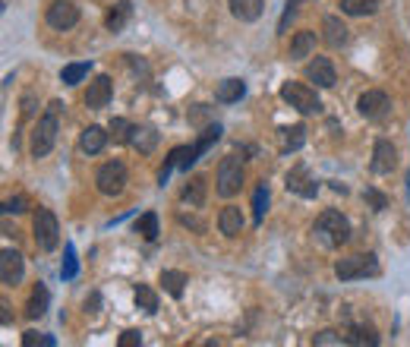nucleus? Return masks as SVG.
Returning <instances> with one entry per match:
<instances>
[{
  "instance_id": "nucleus-1",
  "label": "nucleus",
  "mask_w": 410,
  "mask_h": 347,
  "mask_svg": "<svg viewBox=\"0 0 410 347\" xmlns=\"http://www.w3.org/2000/svg\"><path fill=\"white\" fill-rule=\"evenodd\" d=\"M312 234H316V240L322 247L335 249V247H344V243L350 240V221L341 215V212L335 209H325L322 215L316 218V227H312Z\"/></svg>"
},
{
  "instance_id": "nucleus-2",
  "label": "nucleus",
  "mask_w": 410,
  "mask_h": 347,
  "mask_svg": "<svg viewBox=\"0 0 410 347\" xmlns=\"http://www.w3.org/2000/svg\"><path fill=\"white\" fill-rule=\"evenodd\" d=\"M32 237H35V247L45 249V253L57 249V243H61V224H57V215L51 209H38V212H35Z\"/></svg>"
},
{
  "instance_id": "nucleus-3",
  "label": "nucleus",
  "mask_w": 410,
  "mask_h": 347,
  "mask_svg": "<svg viewBox=\"0 0 410 347\" xmlns=\"http://www.w3.org/2000/svg\"><path fill=\"white\" fill-rule=\"evenodd\" d=\"M218 196L231 199L240 193V187H243V161L237 158V155H228V158H221V165H218Z\"/></svg>"
},
{
  "instance_id": "nucleus-4",
  "label": "nucleus",
  "mask_w": 410,
  "mask_h": 347,
  "mask_svg": "<svg viewBox=\"0 0 410 347\" xmlns=\"http://www.w3.org/2000/svg\"><path fill=\"white\" fill-rule=\"evenodd\" d=\"M281 98L288 101L294 110H300V114H319V110H322V101H319L316 88H310L303 83H284L281 86Z\"/></svg>"
},
{
  "instance_id": "nucleus-5",
  "label": "nucleus",
  "mask_w": 410,
  "mask_h": 347,
  "mask_svg": "<svg viewBox=\"0 0 410 347\" xmlns=\"http://www.w3.org/2000/svg\"><path fill=\"white\" fill-rule=\"evenodd\" d=\"M95 187H98L101 196H120L127 190V167H123V161L101 165L98 174H95Z\"/></svg>"
},
{
  "instance_id": "nucleus-6",
  "label": "nucleus",
  "mask_w": 410,
  "mask_h": 347,
  "mask_svg": "<svg viewBox=\"0 0 410 347\" xmlns=\"http://www.w3.org/2000/svg\"><path fill=\"white\" fill-rule=\"evenodd\" d=\"M379 259L376 256H347V259H338L335 262V275L341 281H354V278H376L379 275Z\"/></svg>"
},
{
  "instance_id": "nucleus-7",
  "label": "nucleus",
  "mask_w": 410,
  "mask_h": 347,
  "mask_svg": "<svg viewBox=\"0 0 410 347\" xmlns=\"http://www.w3.org/2000/svg\"><path fill=\"white\" fill-rule=\"evenodd\" d=\"M57 143V114H48L38 120V127L32 133V158H45Z\"/></svg>"
},
{
  "instance_id": "nucleus-8",
  "label": "nucleus",
  "mask_w": 410,
  "mask_h": 347,
  "mask_svg": "<svg viewBox=\"0 0 410 347\" xmlns=\"http://www.w3.org/2000/svg\"><path fill=\"white\" fill-rule=\"evenodd\" d=\"M357 110H360L366 120H385V117L391 114V101H388L385 92H379V88H369V92L360 95V101H357Z\"/></svg>"
},
{
  "instance_id": "nucleus-9",
  "label": "nucleus",
  "mask_w": 410,
  "mask_h": 347,
  "mask_svg": "<svg viewBox=\"0 0 410 347\" xmlns=\"http://www.w3.org/2000/svg\"><path fill=\"white\" fill-rule=\"evenodd\" d=\"M79 22V6L73 0H54L48 6V26L57 29V32H70Z\"/></svg>"
},
{
  "instance_id": "nucleus-10",
  "label": "nucleus",
  "mask_w": 410,
  "mask_h": 347,
  "mask_svg": "<svg viewBox=\"0 0 410 347\" xmlns=\"http://www.w3.org/2000/svg\"><path fill=\"white\" fill-rule=\"evenodd\" d=\"M23 271H26V262L16 249H4V253H0V281L6 287H16L23 281Z\"/></svg>"
},
{
  "instance_id": "nucleus-11",
  "label": "nucleus",
  "mask_w": 410,
  "mask_h": 347,
  "mask_svg": "<svg viewBox=\"0 0 410 347\" xmlns=\"http://www.w3.org/2000/svg\"><path fill=\"white\" fill-rule=\"evenodd\" d=\"M111 95H114V86H111V76H95L89 83V92H85V105H89L92 110H101L111 105Z\"/></svg>"
},
{
  "instance_id": "nucleus-12",
  "label": "nucleus",
  "mask_w": 410,
  "mask_h": 347,
  "mask_svg": "<svg viewBox=\"0 0 410 347\" xmlns=\"http://www.w3.org/2000/svg\"><path fill=\"white\" fill-rule=\"evenodd\" d=\"M306 79L316 83L319 88H332L338 83V73H335V63L328 57H316L312 63H306Z\"/></svg>"
},
{
  "instance_id": "nucleus-13",
  "label": "nucleus",
  "mask_w": 410,
  "mask_h": 347,
  "mask_svg": "<svg viewBox=\"0 0 410 347\" xmlns=\"http://www.w3.org/2000/svg\"><path fill=\"white\" fill-rule=\"evenodd\" d=\"M394 165H398V149H394L388 139H379L372 145V171L376 174H391Z\"/></svg>"
},
{
  "instance_id": "nucleus-14",
  "label": "nucleus",
  "mask_w": 410,
  "mask_h": 347,
  "mask_svg": "<svg viewBox=\"0 0 410 347\" xmlns=\"http://www.w3.org/2000/svg\"><path fill=\"white\" fill-rule=\"evenodd\" d=\"M284 187H288L290 193H300V196H306V199H312V196L319 193V183L312 180L310 171H306L303 165H297L294 171L288 174V183H284Z\"/></svg>"
},
{
  "instance_id": "nucleus-15",
  "label": "nucleus",
  "mask_w": 410,
  "mask_h": 347,
  "mask_svg": "<svg viewBox=\"0 0 410 347\" xmlns=\"http://www.w3.org/2000/svg\"><path fill=\"white\" fill-rule=\"evenodd\" d=\"M107 139H111V133L105 127H98V123H92V127H85L83 136H79V149L85 155H98V152H105Z\"/></svg>"
},
{
  "instance_id": "nucleus-16",
  "label": "nucleus",
  "mask_w": 410,
  "mask_h": 347,
  "mask_svg": "<svg viewBox=\"0 0 410 347\" xmlns=\"http://www.w3.org/2000/svg\"><path fill=\"white\" fill-rule=\"evenodd\" d=\"M322 32H325L328 48H344L347 38H350V29L341 22V16H325V19H322Z\"/></svg>"
},
{
  "instance_id": "nucleus-17",
  "label": "nucleus",
  "mask_w": 410,
  "mask_h": 347,
  "mask_svg": "<svg viewBox=\"0 0 410 347\" xmlns=\"http://www.w3.org/2000/svg\"><path fill=\"white\" fill-rule=\"evenodd\" d=\"M218 231H221L224 237H237V234L243 231V212H240L237 205H224L221 215H218Z\"/></svg>"
},
{
  "instance_id": "nucleus-18",
  "label": "nucleus",
  "mask_w": 410,
  "mask_h": 347,
  "mask_svg": "<svg viewBox=\"0 0 410 347\" xmlns=\"http://www.w3.org/2000/svg\"><path fill=\"white\" fill-rule=\"evenodd\" d=\"M228 6L240 22H256L266 10V0H228Z\"/></svg>"
},
{
  "instance_id": "nucleus-19",
  "label": "nucleus",
  "mask_w": 410,
  "mask_h": 347,
  "mask_svg": "<svg viewBox=\"0 0 410 347\" xmlns=\"http://www.w3.org/2000/svg\"><path fill=\"white\" fill-rule=\"evenodd\" d=\"M312 51H316V32H297L294 41H290L288 57L290 61H303V57H310Z\"/></svg>"
},
{
  "instance_id": "nucleus-20",
  "label": "nucleus",
  "mask_w": 410,
  "mask_h": 347,
  "mask_svg": "<svg viewBox=\"0 0 410 347\" xmlns=\"http://www.w3.org/2000/svg\"><path fill=\"white\" fill-rule=\"evenodd\" d=\"M48 300H51L48 287L45 284H35L32 287V297H28V304H26V316H28V319H41V316L48 313Z\"/></svg>"
},
{
  "instance_id": "nucleus-21",
  "label": "nucleus",
  "mask_w": 410,
  "mask_h": 347,
  "mask_svg": "<svg viewBox=\"0 0 410 347\" xmlns=\"http://www.w3.org/2000/svg\"><path fill=\"white\" fill-rule=\"evenodd\" d=\"M205 190H209V183H205V177L202 174H196L193 180L186 183V187H183V202H189L193 205V209H202L205 205Z\"/></svg>"
},
{
  "instance_id": "nucleus-22",
  "label": "nucleus",
  "mask_w": 410,
  "mask_h": 347,
  "mask_svg": "<svg viewBox=\"0 0 410 347\" xmlns=\"http://www.w3.org/2000/svg\"><path fill=\"white\" fill-rule=\"evenodd\" d=\"M130 16H133V4H130V0H120V4L105 16V29L107 32H120V29L130 22Z\"/></svg>"
},
{
  "instance_id": "nucleus-23",
  "label": "nucleus",
  "mask_w": 410,
  "mask_h": 347,
  "mask_svg": "<svg viewBox=\"0 0 410 347\" xmlns=\"http://www.w3.org/2000/svg\"><path fill=\"white\" fill-rule=\"evenodd\" d=\"M246 95V83L243 79H224L221 86H218L215 98L221 101V105H233V101H240Z\"/></svg>"
},
{
  "instance_id": "nucleus-24",
  "label": "nucleus",
  "mask_w": 410,
  "mask_h": 347,
  "mask_svg": "<svg viewBox=\"0 0 410 347\" xmlns=\"http://www.w3.org/2000/svg\"><path fill=\"white\" fill-rule=\"evenodd\" d=\"M161 287H164L167 294H171L174 300H180L183 297V287H186V275H183V271H174V269H164L161 271Z\"/></svg>"
},
{
  "instance_id": "nucleus-25",
  "label": "nucleus",
  "mask_w": 410,
  "mask_h": 347,
  "mask_svg": "<svg viewBox=\"0 0 410 347\" xmlns=\"http://www.w3.org/2000/svg\"><path fill=\"white\" fill-rule=\"evenodd\" d=\"M130 145H133V149H139L142 155L155 152V145H158V133L152 130V127H136V130H133V139H130Z\"/></svg>"
},
{
  "instance_id": "nucleus-26",
  "label": "nucleus",
  "mask_w": 410,
  "mask_h": 347,
  "mask_svg": "<svg viewBox=\"0 0 410 347\" xmlns=\"http://www.w3.org/2000/svg\"><path fill=\"white\" fill-rule=\"evenodd\" d=\"M303 143H306V127H303V123H294V127L281 130V152H297Z\"/></svg>"
},
{
  "instance_id": "nucleus-27",
  "label": "nucleus",
  "mask_w": 410,
  "mask_h": 347,
  "mask_svg": "<svg viewBox=\"0 0 410 347\" xmlns=\"http://www.w3.org/2000/svg\"><path fill=\"white\" fill-rule=\"evenodd\" d=\"M133 300H136V306L142 309V313H149V316H155V313H158V294L152 291V287H145V284H136V291H133Z\"/></svg>"
},
{
  "instance_id": "nucleus-28",
  "label": "nucleus",
  "mask_w": 410,
  "mask_h": 347,
  "mask_svg": "<svg viewBox=\"0 0 410 347\" xmlns=\"http://www.w3.org/2000/svg\"><path fill=\"white\" fill-rule=\"evenodd\" d=\"M341 10L347 16H372L379 10L376 0H341Z\"/></svg>"
},
{
  "instance_id": "nucleus-29",
  "label": "nucleus",
  "mask_w": 410,
  "mask_h": 347,
  "mask_svg": "<svg viewBox=\"0 0 410 347\" xmlns=\"http://www.w3.org/2000/svg\"><path fill=\"white\" fill-rule=\"evenodd\" d=\"M218 139H221V127H218V123H211V127H205V130H202V136H199V143L193 145V149H196V158H202V155L209 152L211 145L218 143Z\"/></svg>"
},
{
  "instance_id": "nucleus-30",
  "label": "nucleus",
  "mask_w": 410,
  "mask_h": 347,
  "mask_svg": "<svg viewBox=\"0 0 410 347\" xmlns=\"http://www.w3.org/2000/svg\"><path fill=\"white\" fill-rule=\"evenodd\" d=\"M347 344H369V347H376L379 344V335H376V328L354 326V328L347 331Z\"/></svg>"
},
{
  "instance_id": "nucleus-31",
  "label": "nucleus",
  "mask_w": 410,
  "mask_h": 347,
  "mask_svg": "<svg viewBox=\"0 0 410 347\" xmlns=\"http://www.w3.org/2000/svg\"><path fill=\"white\" fill-rule=\"evenodd\" d=\"M89 70H92V63H70V66L61 70V79L67 86H76V83H83V79L89 76Z\"/></svg>"
},
{
  "instance_id": "nucleus-32",
  "label": "nucleus",
  "mask_w": 410,
  "mask_h": 347,
  "mask_svg": "<svg viewBox=\"0 0 410 347\" xmlns=\"http://www.w3.org/2000/svg\"><path fill=\"white\" fill-rule=\"evenodd\" d=\"M266 212H268V190H266V183H262V187H256V193H253V221L256 224H262Z\"/></svg>"
},
{
  "instance_id": "nucleus-33",
  "label": "nucleus",
  "mask_w": 410,
  "mask_h": 347,
  "mask_svg": "<svg viewBox=\"0 0 410 347\" xmlns=\"http://www.w3.org/2000/svg\"><path fill=\"white\" fill-rule=\"evenodd\" d=\"M136 234H142L145 240L158 237V215H155V212H145V215L136 221Z\"/></svg>"
},
{
  "instance_id": "nucleus-34",
  "label": "nucleus",
  "mask_w": 410,
  "mask_h": 347,
  "mask_svg": "<svg viewBox=\"0 0 410 347\" xmlns=\"http://www.w3.org/2000/svg\"><path fill=\"white\" fill-rule=\"evenodd\" d=\"M107 130H111V136H114V143H130V139H133V123H130V120H123V117H114V120H111V127H107Z\"/></svg>"
},
{
  "instance_id": "nucleus-35",
  "label": "nucleus",
  "mask_w": 410,
  "mask_h": 347,
  "mask_svg": "<svg viewBox=\"0 0 410 347\" xmlns=\"http://www.w3.org/2000/svg\"><path fill=\"white\" fill-rule=\"evenodd\" d=\"M79 271V259H76V247L67 243V256H63V265H61V278L63 281H73Z\"/></svg>"
},
{
  "instance_id": "nucleus-36",
  "label": "nucleus",
  "mask_w": 410,
  "mask_h": 347,
  "mask_svg": "<svg viewBox=\"0 0 410 347\" xmlns=\"http://www.w3.org/2000/svg\"><path fill=\"white\" fill-rule=\"evenodd\" d=\"M312 344L322 347V344H347V338L338 335V331H332V328H325V331H319L316 338H312Z\"/></svg>"
},
{
  "instance_id": "nucleus-37",
  "label": "nucleus",
  "mask_w": 410,
  "mask_h": 347,
  "mask_svg": "<svg viewBox=\"0 0 410 347\" xmlns=\"http://www.w3.org/2000/svg\"><path fill=\"white\" fill-rule=\"evenodd\" d=\"M38 344L54 347V338H51V335H38V331H26V335H23V347H38Z\"/></svg>"
},
{
  "instance_id": "nucleus-38",
  "label": "nucleus",
  "mask_w": 410,
  "mask_h": 347,
  "mask_svg": "<svg viewBox=\"0 0 410 347\" xmlns=\"http://www.w3.org/2000/svg\"><path fill=\"white\" fill-rule=\"evenodd\" d=\"M363 199H366V202H369L372 205V209H376V212H382V209H388V199L382 196V193H379V190H366V193H363Z\"/></svg>"
},
{
  "instance_id": "nucleus-39",
  "label": "nucleus",
  "mask_w": 410,
  "mask_h": 347,
  "mask_svg": "<svg viewBox=\"0 0 410 347\" xmlns=\"http://www.w3.org/2000/svg\"><path fill=\"white\" fill-rule=\"evenodd\" d=\"M26 205H28V199H26V196H13V199H6V212H13V215H23Z\"/></svg>"
},
{
  "instance_id": "nucleus-40",
  "label": "nucleus",
  "mask_w": 410,
  "mask_h": 347,
  "mask_svg": "<svg viewBox=\"0 0 410 347\" xmlns=\"http://www.w3.org/2000/svg\"><path fill=\"white\" fill-rule=\"evenodd\" d=\"M142 344V335L139 331H123L120 335V347H139Z\"/></svg>"
},
{
  "instance_id": "nucleus-41",
  "label": "nucleus",
  "mask_w": 410,
  "mask_h": 347,
  "mask_svg": "<svg viewBox=\"0 0 410 347\" xmlns=\"http://www.w3.org/2000/svg\"><path fill=\"white\" fill-rule=\"evenodd\" d=\"M98 306H101V297H98V294H92V297L85 300V313H98Z\"/></svg>"
},
{
  "instance_id": "nucleus-42",
  "label": "nucleus",
  "mask_w": 410,
  "mask_h": 347,
  "mask_svg": "<svg viewBox=\"0 0 410 347\" xmlns=\"http://www.w3.org/2000/svg\"><path fill=\"white\" fill-rule=\"evenodd\" d=\"M23 114H26V117L35 114V98H32V95H26V98H23Z\"/></svg>"
},
{
  "instance_id": "nucleus-43",
  "label": "nucleus",
  "mask_w": 410,
  "mask_h": 347,
  "mask_svg": "<svg viewBox=\"0 0 410 347\" xmlns=\"http://www.w3.org/2000/svg\"><path fill=\"white\" fill-rule=\"evenodd\" d=\"M297 4H303V0H297Z\"/></svg>"
}]
</instances>
